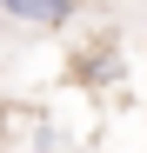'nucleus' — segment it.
I'll list each match as a JSON object with an SVG mask.
<instances>
[{"mask_svg":"<svg viewBox=\"0 0 147 153\" xmlns=\"http://www.w3.org/2000/svg\"><path fill=\"white\" fill-rule=\"evenodd\" d=\"M7 13L20 20V27H67L74 20V7H40V0H14Z\"/></svg>","mask_w":147,"mask_h":153,"instance_id":"f257e3e1","label":"nucleus"}]
</instances>
